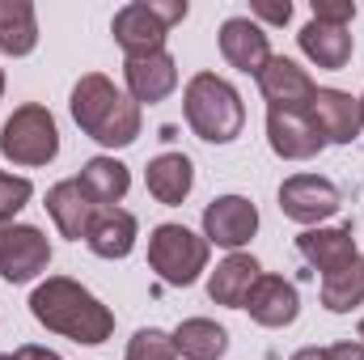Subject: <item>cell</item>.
<instances>
[{
  "mask_svg": "<svg viewBox=\"0 0 364 360\" xmlns=\"http://www.w3.org/2000/svg\"><path fill=\"white\" fill-rule=\"evenodd\" d=\"M30 195H34V182L0 170V225H13V216L30 203Z\"/></svg>",
  "mask_w": 364,
  "mask_h": 360,
  "instance_id": "27",
  "label": "cell"
},
{
  "mask_svg": "<svg viewBox=\"0 0 364 360\" xmlns=\"http://www.w3.org/2000/svg\"><path fill=\"white\" fill-rule=\"evenodd\" d=\"M360 132H364V97H360Z\"/></svg>",
  "mask_w": 364,
  "mask_h": 360,
  "instance_id": "33",
  "label": "cell"
},
{
  "mask_svg": "<svg viewBox=\"0 0 364 360\" xmlns=\"http://www.w3.org/2000/svg\"><path fill=\"white\" fill-rule=\"evenodd\" d=\"M0 93H4V73H0Z\"/></svg>",
  "mask_w": 364,
  "mask_h": 360,
  "instance_id": "34",
  "label": "cell"
},
{
  "mask_svg": "<svg viewBox=\"0 0 364 360\" xmlns=\"http://www.w3.org/2000/svg\"><path fill=\"white\" fill-rule=\"evenodd\" d=\"M267 144L275 157L284 162H309L326 149L318 123L309 119V110H267Z\"/></svg>",
  "mask_w": 364,
  "mask_h": 360,
  "instance_id": "11",
  "label": "cell"
},
{
  "mask_svg": "<svg viewBox=\"0 0 364 360\" xmlns=\"http://www.w3.org/2000/svg\"><path fill=\"white\" fill-rule=\"evenodd\" d=\"M339 203H343L339 186L331 179H322V174H292L279 186V212L296 225H309V229L331 221L339 212Z\"/></svg>",
  "mask_w": 364,
  "mask_h": 360,
  "instance_id": "7",
  "label": "cell"
},
{
  "mask_svg": "<svg viewBox=\"0 0 364 360\" xmlns=\"http://www.w3.org/2000/svg\"><path fill=\"white\" fill-rule=\"evenodd\" d=\"M136 229L140 225L127 208H97L85 242H90V250L97 259H127L132 246H136Z\"/></svg>",
  "mask_w": 364,
  "mask_h": 360,
  "instance_id": "19",
  "label": "cell"
},
{
  "mask_svg": "<svg viewBox=\"0 0 364 360\" xmlns=\"http://www.w3.org/2000/svg\"><path fill=\"white\" fill-rule=\"evenodd\" d=\"M259 327L279 331V327H292L296 314H301V297H296V284L284 280V275H259V284L250 288L246 305H242Z\"/></svg>",
  "mask_w": 364,
  "mask_h": 360,
  "instance_id": "13",
  "label": "cell"
},
{
  "mask_svg": "<svg viewBox=\"0 0 364 360\" xmlns=\"http://www.w3.org/2000/svg\"><path fill=\"white\" fill-rule=\"evenodd\" d=\"M144 182H149V195H153L157 203L178 208L182 199L191 195V186H195V166H191L186 153H161V157L149 162Z\"/></svg>",
  "mask_w": 364,
  "mask_h": 360,
  "instance_id": "20",
  "label": "cell"
},
{
  "mask_svg": "<svg viewBox=\"0 0 364 360\" xmlns=\"http://www.w3.org/2000/svg\"><path fill=\"white\" fill-rule=\"evenodd\" d=\"M0 360H13V356H4V352H0Z\"/></svg>",
  "mask_w": 364,
  "mask_h": 360,
  "instance_id": "36",
  "label": "cell"
},
{
  "mask_svg": "<svg viewBox=\"0 0 364 360\" xmlns=\"http://www.w3.org/2000/svg\"><path fill=\"white\" fill-rule=\"evenodd\" d=\"M292 360H331L326 348H301V352H292Z\"/></svg>",
  "mask_w": 364,
  "mask_h": 360,
  "instance_id": "32",
  "label": "cell"
},
{
  "mask_svg": "<svg viewBox=\"0 0 364 360\" xmlns=\"http://www.w3.org/2000/svg\"><path fill=\"white\" fill-rule=\"evenodd\" d=\"M68 110H73L77 127L106 149H127L140 136V106L102 73H85L73 85Z\"/></svg>",
  "mask_w": 364,
  "mask_h": 360,
  "instance_id": "2",
  "label": "cell"
},
{
  "mask_svg": "<svg viewBox=\"0 0 364 360\" xmlns=\"http://www.w3.org/2000/svg\"><path fill=\"white\" fill-rule=\"evenodd\" d=\"M296 255H301L314 271L326 275V271L343 268L348 259H356L360 250H356L352 225H318V229H305V233L296 238Z\"/></svg>",
  "mask_w": 364,
  "mask_h": 360,
  "instance_id": "16",
  "label": "cell"
},
{
  "mask_svg": "<svg viewBox=\"0 0 364 360\" xmlns=\"http://www.w3.org/2000/svg\"><path fill=\"white\" fill-rule=\"evenodd\" d=\"M220 55L229 60V68H237L246 77H259L267 68V60H272L267 30L255 17H229L220 26Z\"/></svg>",
  "mask_w": 364,
  "mask_h": 360,
  "instance_id": "12",
  "label": "cell"
},
{
  "mask_svg": "<svg viewBox=\"0 0 364 360\" xmlns=\"http://www.w3.org/2000/svg\"><path fill=\"white\" fill-rule=\"evenodd\" d=\"M47 212H51L55 229H60L68 242H81V238L90 233L93 216H97V203L81 191L77 179H64V182H55V186L47 191Z\"/></svg>",
  "mask_w": 364,
  "mask_h": 360,
  "instance_id": "17",
  "label": "cell"
},
{
  "mask_svg": "<svg viewBox=\"0 0 364 360\" xmlns=\"http://www.w3.org/2000/svg\"><path fill=\"white\" fill-rule=\"evenodd\" d=\"M38 47V17L30 0H0V55H30Z\"/></svg>",
  "mask_w": 364,
  "mask_h": 360,
  "instance_id": "23",
  "label": "cell"
},
{
  "mask_svg": "<svg viewBox=\"0 0 364 360\" xmlns=\"http://www.w3.org/2000/svg\"><path fill=\"white\" fill-rule=\"evenodd\" d=\"M13 360H60L51 348H38V344H26V348H17Z\"/></svg>",
  "mask_w": 364,
  "mask_h": 360,
  "instance_id": "30",
  "label": "cell"
},
{
  "mask_svg": "<svg viewBox=\"0 0 364 360\" xmlns=\"http://www.w3.org/2000/svg\"><path fill=\"white\" fill-rule=\"evenodd\" d=\"M170 339H174V352L182 360H220L229 352V331L212 318H186Z\"/></svg>",
  "mask_w": 364,
  "mask_h": 360,
  "instance_id": "22",
  "label": "cell"
},
{
  "mask_svg": "<svg viewBox=\"0 0 364 360\" xmlns=\"http://www.w3.org/2000/svg\"><path fill=\"white\" fill-rule=\"evenodd\" d=\"M255 81H259V93L267 97V110H296L301 115V110H309V102L318 93L314 77L288 55H272Z\"/></svg>",
  "mask_w": 364,
  "mask_h": 360,
  "instance_id": "10",
  "label": "cell"
},
{
  "mask_svg": "<svg viewBox=\"0 0 364 360\" xmlns=\"http://www.w3.org/2000/svg\"><path fill=\"white\" fill-rule=\"evenodd\" d=\"M322 305L331 314H352L356 305H364V255L322 275Z\"/></svg>",
  "mask_w": 364,
  "mask_h": 360,
  "instance_id": "25",
  "label": "cell"
},
{
  "mask_svg": "<svg viewBox=\"0 0 364 360\" xmlns=\"http://www.w3.org/2000/svg\"><path fill=\"white\" fill-rule=\"evenodd\" d=\"M0 153L13 166H47V162H55V153H60V127H55L51 110L38 106V102L17 106L4 119V127H0Z\"/></svg>",
  "mask_w": 364,
  "mask_h": 360,
  "instance_id": "5",
  "label": "cell"
},
{
  "mask_svg": "<svg viewBox=\"0 0 364 360\" xmlns=\"http://www.w3.org/2000/svg\"><path fill=\"white\" fill-rule=\"evenodd\" d=\"M149 268L170 288H191L208 271V238L191 233L186 225H157L149 233Z\"/></svg>",
  "mask_w": 364,
  "mask_h": 360,
  "instance_id": "6",
  "label": "cell"
},
{
  "mask_svg": "<svg viewBox=\"0 0 364 360\" xmlns=\"http://www.w3.org/2000/svg\"><path fill=\"white\" fill-rule=\"evenodd\" d=\"M259 259L255 255H242V250H233L225 263H216V271L208 275V297L216 301V305H229V309H242L246 305V297H250V288L259 284Z\"/></svg>",
  "mask_w": 364,
  "mask_h": 360,
  "instance_id": "18",
  "label": "cell"
},
{
  "mask_svg": "<svg viewBox=\"0 0 364 360\" xmlns=\"http://www.w3.org/2000/svg\"><path fill=\"white\" fill-rule=\"evenodd\" d=\"M250 17H259V21H272V26H284L288 17H292V4L284 0V4H267V0H259L255 9H250Z\"/></svg>",
  "mask_w": 364,
  "mask_h": 360,
  "instance_id": "29",
  "label": "cell"
},
{
  "mask_svg": "<svg viewBox=\"0 0 364 360\" xmlns=\"http://www.w3.org/2000/svg\"><path fill=\"white\" fill-rule=\"evenodd\" d=\"M356 17V0H314V21H326V26H343Z\"/></svg>",
  "mask_w": 364,
  "mask_h": 360,
  "instance_id": "28",
  "label": "cell"
},
{
  "mask_svg": "<svg viewBox=\"0 0 364 360\" xmlns=\"http://www.w3.org/2000/svg\"><path fill=\"white\" fill-rule=\"evenodd\" d=\"M326 352H331V360H364V344H335Z\"/></svg>",
  "mask_w": 364,
  "mask_h": 360,
  "instance_id": "31",
  "label": "cell"
},
{
  "mask_svg": "<svg viewBox=\"0 0 364 360\" xmlns=\"http://www.w3.org/2000/svg\"><path fill=\"white\" fill-rule=\"evenodd\" d=\"M186 17V0H132L114 13L110 34L127 60L166 51V34Z\"/></svg>",
  "mask_w": 364,
  "mask_h": 360,
  "instance_id": "4",
  "label": "cell"
},
{
  "mask_svg": "<svg viewBox=\"0 0 364 360\" xmlns=\"http://www.w3.org/2000/svg\"><path fill=\"white\" fill-rule=\"evenodd\" d=\"M123 81H127V97L140 106V102H166L170 93L178 90V64L170 51H153V55H140V60H127L123 64Z\"/></svg>",
  "mask_w": 364,
  "mask_h": 360,
  "instance_id": "14",
  "label": "cell"
},
{
  "mask_svg": "<svg viewBox=\"0 0 364 360\" xmlns=\"http://www.w3.org/2000/svg\"><path fill=\"white\" fill-rule=\"evenodd\" d=\"M30 314L38 327L73 339V344H106L114 335V314L93 297L85 284L68 275H47L30 292Z\"/></svg>",
  "mask_w": 364,
  "mask_h": 360,
  "instance_id": "1",
  "label": "cell"
},
{
  "mask_svg": "<svg viewBox=\"0 0 364 360\" xmlns=\"http://www.w3.org/2000/svg\"><path fill=\"white\" fill-rule=\"evenodd\" d=\"M309 119L318 123L326 144H352L360 136V97L343 90H318L309 102Z\"/></svg>",
  "mask_w": 364,
  "mask_h": 360,
  "instance_id": "15",
  "label": "cell"
},
{
  "mask_svg": "<svg viewBox=\"0 0 364 360\" xmlns=\"http://www.w3.org/2000/svg\"><path fill=\"white\" fill-rule=\"evenodd\" d=\"M51 263V242L34 225H0V275L9 284H30Z\"/></svg>",
  "mask_w": 364,
  "mask_h": 360,
  "instance_id": "8",
  "label": "cell"
},
{
  "mask_svg": "<svg viewBox=\"0 0 364 360\" xmlns=\"http://www.w3.org/2000/svg\"><path fill=\"white\" fill-rule=\"evenodd\" d=\"M255 233H259V208L246 195H220V199H212L203 208V238H208V246L242 250Z\"/></svg>",
  "mask_w": 364,
  "mask_h": 360,
  "instance_id": "9",
  "label": "cell"
},
{
  "mask_svg": "<svg viewBox=\"0 0 364 360\" xmlns=\"http://www.w3.org/2000/svg\"><path fill=\"white\" fill-rule=\"evenodd\" d=\"M127 360H178V352H174V339H170L166 331L144 327V331L132 335V344H127Z\"/></svg>",
  "mask_w": 364,
  "mask_h": 360,
  "instance_id": "26",
  "label": "cell"
},
{
  "mask_svg": "<svg viewBox=\"0 0 364 360\" xmlns=\"http://www.w3.org/2000/svg\"><path fill=\"white\" fill-rule=\"evenodd\" d=\"M296 43H301V51H305V60H314L318 68H331V73L348 68V60H352V34H348L343 26L309 21V26L296 34Z\"/></svg>",
  "mask_w": 364,
  "mask_h": 360,
  "instance_id": "21",
  "label": "cell"
},
{
  "mask_svg": "<svg viewBox=\"0 0 364 360\" xmlns=\"http://www.w3.org/2000/svg\"><path fill=\"white\" fill-rule=\"evenodd\" d=\"M81 191L90 195L97 208H114L123 195H127V186H132V174H127V166L123 162H114V157H90L85 166H81Z\"/></svg>",
  "mask_w": 364,
  "mask_h": 360,
  "instance_id": "24",
  "label": "cell"
},
{
  "mask_svg": "<svg viewBox=\"0 0 364 360\" xmlns=\"http://www.w3.org/2000/svg\"><path fill=\"white\" fill-rule=\"evenodd\" d=\"M360 339H364V318H360Z\"/></svg>",
  "mask_w": 364,
  "mask_h": 360,
  "instance_id": "35",
  "label": "cell"
},
{
  "mask_svg": "<svg viewBox=\"0 0 364 360\" xmlns=\"http://www.w3.org/2000/svg\"><path fill=\"white\" fill-rule=\"evenodd\" d=\"M182 115L191 123V132L208 144H229L242 136L246 127V106H242V93L233 90L225 77L216 73H195L186 81L182 93Z\"/></svg>",
  "mask_w": 364,
  "mask_h": 360,
  "instance_id": "3",
  "label": "cell"
}]
</instances>
